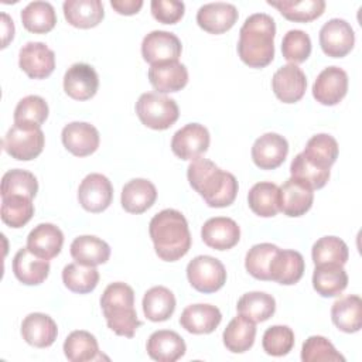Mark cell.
I'll return each mask as SVG.
<instances>
[{"instance_id":"6da1fadb","label":"cell","mask_w":362,"mask_h":362,"mask_svg":"<svg viewBox=\"0 0 362 362\" xmlns=\"http://www.w3.org/2000/svg\"><path fill=\"white\" fill-rule=\"evenodd\" d=\"M189 185L212 208L229 206L238 194V181L232 173L221 170L208 158H195L187 168Z\"/></svg>"},{"instance_id":"7a4b0ae2","label":"cell","mask_w":362,"mask_h":362,"mask_svg":"<svg viewBox=\"0 0 362 362\" xmlns=\"http://www.w3.org/2000/svg\"><path fill=\"white\" fill-rule=\"evenodd\" d=\"M276 23L266 13L250 14L239 31L238 54L250 68H264L274 58Z\"/></svg>"},{"instance_id":"3957f363","label":"cell","mask_w":362,"mask_h":362,"mask_svg":"<svg viewBox=\"0 0 362 362\" xmlns=\"http://www.w3.org/2000/svg\"><path fill=\"white\" fill-rule=\"evenodd\" d=\"M154 250L161 260L175 262L185 256L191 247V233L185 216L177 209H163L148 225Z\"/></svg>"},{"instance_id":"277c9868","label":"cell","mask_w":362,"mask_h":362,"mask_svg":"<svg viewBox=\"0 0 362 362\" xmlns=\"http://www.w3.org/2000/svg\"><path fill=\"white\" fill-rule=\"evenodd\" d=\"M100 307L107 327L116 335L132 338L141 325L134 310V291L123 281L110 283L105 288L100 297Z\"/></svg>"},{"instance_id":"5b68a950","label":"cell","mask_w":362,"mask_h":362,"mask_svg":"<svg viewBox=\"0 0 362 362\" xmlns=\"http://www.w3.org/2000/svg\"><path fill=\"white\" fill-rule=\"evenodd\" d=\"M136 113L144 126L165 130L177 122L180 109L174 99L158 92H146L136 102Z\"/></svg>"},{"instance_id":"8992f818","label":"cell","mask_w":362,"mask_h":362,"mask_svg":"<svg viewBox=\"0 0 362 362\" xmlns=\"http://www.w3.org/2000/svg\"><path fill=\"white\" fill-rule=\"evenodd\" d=\"M1 144L4 151L13 158L28 161L42 153L45 136L41 127L14 123L3 137Z\"/></svg>"},{"instance_id":"52a82bcc","label":"cell","mask_w":362,"mask_h":362,"mask_svg":"<svg viewBox=\"0 0 362 362\" xmlns=\"http://www.w3.org/2000/svg\"><path fill=\"white\" fill-rule=\"evenodd\" d=\"M187 277L197 291L209 294L223 287L226 281V270L222 262L216 257L201 255L188 263Z\"/></svg>"},{"instance_id":"ba28073f","label":"cell","mask_w":362,"mask_h":362,"mask_svg":"<svg viewBox=\"0 0 362 362\" xmlns=\"http://www.w3.org/2000/svg\"><path fill=\"white\" fill-rule=\"evenodd\" d=\"M209 141V132L205 126L188 123L174 133L171 150L181 160H195L208 150Z\"/></svg>"},{"instance_id":"9c48e42d","label":"cell","mask_w":362,"mask_h":362,"mask_svg":"<svg viewBox=\"0 0 362 362\" xmlns=\"http://www.w3.org/2000/svg\"><path fill=\"white\" fill-rule=\"evenodd\" d=\"M113 199V187L109 178L99 173L88 174L78 188V201L88 212L105 211Z\"/></svg>"},{"instance_id":"30bf717a","label":"cell","mask_w":362,"mask_h":362,"mask_svg":"<svg viewBox=\"0 0 362 362\" xmlns=\"http://www.w3.org/2000/svg\"><path fill=\"white\" fill-rule=\"evenodd\" d=\"M355 44V33L351 24L342 18L328 20L320 30V45L325 55L342 58Z\"/></svg>"},{"instance_id":"8fae6325","label":"cell","mask_w":362,"mask_h":362,"mask_svg":"<svg viewBox=\"0 0 362 362\" xmlns=\"http://www.w3.org/2000/svg\"><path fill=\"white\" fill-rule=\"evenodd\" d=\"M182 51L180 38L163 30H154L148 33L141 42L143 59L151 65L168 61H178Z\"/></svg>"},{"instance_id":"7c38bea8","label":"cell","mask_w":362,"mask_h":362,"mask_svg":"<svg viewBox=\"0 0 362 362\" xmlns=\"http://www.w3.org/2000/svg\"><path fill=\"white\" fill-rule=\"evenodd\" d=\"M18 65L30 78L44 79L55 69V54L44 42L28 41L20 49Z\"/></svg>"},{"instance_id":"4fadbf2b","label":"cell","mask_w":362,"mask_h":362,"mask_svg":"<svg viewBox=\"0 0 362 362\" xmlns=\"http://www.w3.org/2000/svg\"><path fill=\"white\" fill-rule=\"evenodd\" d=\"M348 90V75L339 66H328L322 69L314 85L313 96L317 102L325 106H334L339 103Z\"/></svg>"},{"instance_id":"5bb4252c","label":"cell","mask_w":362,"mask_h":362,"mask_svg":"<svg viewBox=\"0 0 362 362\" xmlns=\"http://www.w3.org/2000/svg\"><path fill=\"white\" fill-rule=\"evenodd\" d=\"M99 88V76L89 64L76 62L64 75V90L75 100H88L95 96Z\"/></svg>"},{"instance_id":"9a60e30c","label":"cell","mask_w":362,"mask_h":362,"mask_svg":"<svg viewBox=\"0 0 362 362\" xmlns=\"http://www.w3.org/2000/svg\"><path fill=\"white\" fill-rule=\"evenodd\" d=\"M272 88L277 99L283 103L298 102L305 93V74L294 64L283 65L274 72L272 79Z\"/></svg>"},{"instance_id":"2e32d148","label":"cell","mask_w":362,"mask_h":362,"mask_svg":"<svg viewBox=\"0 0 362 362\" xmlns=\"http://www.w3.org/2000/svg\"><path fill=\"white\" fill-rule=\"evenodd\" d=\"M62 144L76 157H86L95 153L99 147L98 129L86 122L68 123L61 133Z\"/></svg>"},{"instance_id":"e0dca14e","label":"cell","mask_w":362,"mask_h":362,"mask_svg":"<svg viewBox=\"0 0 362 362\" xmlns=\"http://www.w3.org/2000/svg\"><path fill=\"white\" fill-rule=\"evenodd\" d=\"M288 153L287 140L277 133H264L252 146L253 163L262 170L280 167Z\"/></svg>"},{"instance_id":"ac0fdd59","label":"cell","mask_w":362,"mask_h":362,"mask_svg":"<svg viewBox=\"0 0 362 362\" xmlns=\"http://www.w3.org/2000/svg\"><path fill=\"white\" fill-rule=\"evenodd\" d=\"M238 16V8L230 3H206L198 8L197 23L209 34H222L233 27Z\"/></svg>"},{"instance_id":"d6986e66","label":"cell","mask_w":362,"mask_h":362,"mask_svg":"<svg viewBox=\"0 0 362 362\" xmlns=\"http://www.w3.org/2000/svg\"><path fill=\"white\" fill-rule=\"evenodd\" d=\"M201 238L204 243L212 249L228 250L239 242L240 229L232 218L215 216L204 223Z\"/></svg>"},{"instance_id":"ffe728a7","label":"cell","mask_w":362,"mask_h":362,"mask_svg":"<svg viewBox=\"0 0 362 362\" xmlns=\"http://www.w3.org/2000/svg\"><path fill=\"white\" fill-rule=\"evenodd\" d=\"M148 81L158 93L178 92L188 82V71L178 61L160 62L148 68Z\"/></svg>"},{"instance_id":"44dd1931","label":"cell","mask_w":362,"mask_h":362,"mask_svg":"<svg viewBox=\"0 0 362 362\" xmlns=\"http://www.w3.org/2000/svg\"><path fill=\"white\" fill-rule=\"evenodd\" d=\"M280 211L287 216H301L313 205L314 192L304 182L290 177L280 188Z\"/></svg>"},{"instance_id":"7402d4cb","label":"cell","mask_w":362,"mask_h":362,"mask_svg":"<svg viewBox=\"0 0 362 362\" xmlns=\"http://www.w3.org/2000/svg\"><path fill=\"white\" fill-rule=\"evenodd\" d=\"M62 245L64 233L54 223H40L27 236L28 250L45 260L58 256Z\"/></svg>"},{"instance_id":"603a6c76","label":"cell","mask_w":362,"mask_h":362,"mask_svg":"<svg viewBox=\"0 0 362 362\" xmlns=\"http://www.w3.org/2000/svg\"><path fill=\"white\" fill-rule=\"evenodd\" d=\"M222 320L218 307L212 304H191L184 308L180 317L181 327L191 334H211Z\"/></svg>"},{"instance_id":"cb8c5ba5","label":"cell","mask_w":362,"mask_h":362,"mask_svg":"<svg viewBox=\"0 0 362 362\" xmlns=\"http://www.w3.org/2000/svg\"><path fill=\"white\" fill-rule=\"evenodd\" d=\"M147 354L158 362H175L184 356L187 346L180 334L170 329H158L147 339Z\"/></svg>"},{"instance_id":"d4e9b609","label":"cell","mask_w":362,"mask_h":362,"mask_svg":"<svg viewBox=\"0 0 362 362\" xmlns=\"http://www.w3.org/2000/svg\"><path fill=\"white\" fill-rule=\"evenodd\" d=\"M304 269L305 263L300 252L279 249L269 267L270 280L283 286H291L298 283L304 274Z\"/></svg>"},{"instance_id":"484cf974","label":"cell","mask_w":362,"mask_h":362,"mask_svg":"<svg viewBox=\"0 0 362 362\" xmlns=\"http://www.w3.org/2000/svg\"><path fill=\"white\" fill-rule=\"evenodd\" d=\"M21 335L27 344L35 348H47L55 342L58 328L49 315L31 313L21 322Z\"/></svg>"},{"instance_id":"4316f807","label":"cell","mask_w":362,"mask_h":362,"mask_svg":"<svg viewBox=\"0 0 362 362\" xmlns=\"http://www.w3.org/2000/svg\"><path fill=\"white\" fill-rule=\"evenodd\" d=\"M157 199L154 184L146 178H133L122 189V206L129 214H143Z\"/></svg>"},{"instance_id":"83f0119b","label":"cell","mask_w":362,"mask_h":362,"mask_svg":"<svg viewBox=\"0 0 362 362\" xmlns=\"http://www.w3.org/2000/svg\"><path fill=\"white\" fill-rule=\"evenodd\" d=\"M14 276L27 286L41 284L49 273V263L31 253L28 247H21L13 257Z\"/></svg>"},{"instance_id":"f1b7e54d","label":"cell","mask_w":362,"mask_h":362,"mask_svg":"<svg viewBox=\"0 0 362 362\" xmlns=\"http://www.w3.org/2000/svg\"><path fill=\"white\" fill-rule=\"evenodd\" d=\"M62 10L65 20L76 28L96 27L105 17L100 0H66Z\"/></svg>"},{"instance_id":"f546056e","label":"cell","mask_w":362,"mask_h":362,"mask_svg":"<svg viewBox=\"0 0 362 362\" xmlns=\"http://www.w3.org/2000/svg\"><path fill=\"white\" fill-rule=\"evenodd\" d=\"M69 249L74 260L85 266L96 267L98 264L106 263L110 257V246L93 235H82L75 238Z\"/></svg>"},{"instance_id":"4dcf8cb0","label":"cell","mask_w":362,"mask_h":362,"mask_svg":"<svg viewBox=\"0 0 362 362\" xmlns=\"http://www.w3.org/2000/svg\"><path fill=\"white\" fill-rule=\"evenodd\" d=\"M348 286V274L341 264H317L313 273V287L322 297L339 296Z\"/></svg>"},{"instance_id":"1f68e13d","label":"cell","mask_w":362,"mask_h":362,"mask_svg":"<svg viewBox=\"0 0 362 362\" xmlns=\"http://www.w3.org/2000/svg\"><path fill=\"white\" fill-rule=\"evenodd\" d=\"M334 325L348 334L358 332L362 327V300L359 296L349 294L337 300L331 307Z\"/></svg>"},{"instance_id":"d6a6232c","label":"cell","mask_w":362,"mask_h":362,"mask_svg":"<svg viewBox=\"0 0 362 362\" xmlns=\"http://www.w3.org/2000/svg\"><path fill=\"white\" fill-rule=\"evenodd\" d=\"M256 337V324L247 317L239 314L226 325L222 338L223 345L233 354H242L253 346Z\"/></svg>"},{"instance_id":"836d02e7","label":"cell","mask_w":362,"mask_h":362,"mask_svg":"<svg viewBox=\"0 0 362 362\" xmlns=\"http://www.w3.org/2000/svg\"><path fill=\"white\" fill-rule=\"evenodd\" d=\"M274 182H256L247 194V204L252 212L262 218H272L280 211V194Z\"/></svg>"},{"instance_id":"e575fe53","label":"cell","mask_w":362,"mask_h":362,"mask_svg":"<svg viewBox=\"0 0 362 362\" xmlns=\"http://www.w3.org/2000/svg\"><path fill=\"white\" fill-rule=\"evenodd\" d=\"M141 305L147 320L153 322H161L173 315L175 310V297L170 288L164 286H156L144 293Z\"/></svg>"},{"instance_id":"d590c367","label":"cell","mask_w":362,"mask_h":362,"mask_svg":"<svg viewBox=\"0 0 362 362\" xmlns=\"http://www.w3.org/2000/svg\"><path fill=\"white\" fill-rule=\"evenodd\" d=\"M339 147L337 140L327 133L314 134L305 144L303 156L314 165L329 170L331 165L337 161Z\"/></svg>"},{"instance_id":"8d00e7d4","label":"cell","mask_w":362,"mask_h":362,"mask_svg":"<svg viewBox=\"0 0 362 362\" xmlns=\"http://www.w3.org/2000/svg\"><path fill=\"white\" fill-rule=\"evenodd\" d=\"M21 21L27 31L45 34L57 24V14L48 1H31L21 10Z\"/></svg>"},{"instance_id":"74e56055","label":"cell","mask_w":362,"mask_h":362,"mask_svg":"<svg viewBox=\"0 0 362 362\" xmlns=\"http://www.w3.org/2000/svg\"><path fill=\"white\" fill-rule=\"evenodd\" d=\"M64 354L71 362H86L100 358L95 335L88 331H72L64 342Z\"/></svg>"},{"instance_id":"f35d334b","label":"cell","mask_w":362,"mask_h":362,"mask_svg":"<svg viewBox=\"0 0 362 362\" xmlns=\"http://www.w3.org/2000/svg\"><path fill=\"white\" fill-rule=\"evenodd\" d=\"M236 310L239 314L247 317L255 322L269 320L276 311V301L273 296L263 291L245 293L239 300Z\"/></svg>"},{"instance_id":"ab89813d","label":"cell","mask_w":362,"mask_h":362,"mask_svg":"<svg viewBox=\"0 0 362 362\" xmlns=\"http://www.w3.org/2000/svg\"><path fill=\"white\" fill-rule=\"evenodd\" d=\"M267 4L276 7L283 17L290 21L297 23H308L318 18L325 10L324 0H301V1H290V0H280L272 1L269 0Z\"/></svg>"},{"instance_id":"60d3db41","label":"cell","mask_w":362,"mask_h":362,"mask_svg":"<svg viewBox=\"0 0 362 362\" xmlns=\"http://www.w3.org/2000/svg\"><path fill=\"white\" fill-rule=\"evenodd\" d=\"M62 281L65 287L78 294H86L95 290L99 281V272L95 266L81 263H69L62 270Z\"/></svg>"},{"instance_id":"b9f144b4","label":"cell","mask_w":362,"mask_h":362,"mask_svg":"<svg viewBox=\"0 0 362 362\" xmlns=\"http://www.w3.org/2000/svg\"><path fill=\"white\" fill-rule=\"evenodd\" d=\"M38 191V181L35 175L27 170L14 168L7 171L1 178V198L20 195L33 199Z\"/></svg>"},{"instance_id":"7bdbcfd3","label":"cell","mask_w":362,"mask_h":362,"mask_svg":"<svg viewBox=\"0 0 362 362\" xmlns=\"http://www.w3.org/2000/svg\"><path fill=\"white\" fill-rule=\"evenodd\" d=\"M311 256L315 266L325 263L344 266L348 260L349 250L342 239L337 236H322L313 245Z\"/></svg>"},{"instance_id":"ee69618b","label":"cell","mask_w":362,"mask_h":362,"mask_svg":"<svg viewBox=\"0 0 362 362\" xmlns=\"http://www.w3.org/2000/svg\"><path fill=\"white\" fill-rule=\"evenodd\" d=\"M34 215V204L33 199L11 195L1 198V221L10 228H21Z\"/></svg>"},{"instance_id":"f6af8a7d","label":"cell","mask_w":362,"mask_h":362,"mask_svg":"<svg viewBox=\"0 0 362 362\" xmlns=\"http://www.w3.org/2000/svg\"><path fill=\"white\" fill-rule=\"evenodd\" d=\"M48 117V105L38 95H28L18 100L14 109V123L41 127Z\"/></svg>"},{"instance_id":"bcb514c9","label":"cell","mask_w":362,"mask_h":362,"mask_svg":"<svg viewBox=\"0 0 362 362\" xmlns=\"http://www.w3.org/2000/svg\"><path fill=\"white\" fill-rule=\"evenodd\" d=\"M279 247L272 243H257L249 249L245 257V267L257 280H270L269 267Z\"/></svg>"},{"instance_id":"7dc6e473","label":"cell","mask_w":362,"mask_h":362,"mask_svg":"<svg viewBox=\"0 0 362 362\" xmlns=\"http://www.w3.org/2000/svg\"><path fill=\"white\" fill-rule=\"evenodd\" d=\"M290 174L293 178L304 182L311 189H320L322 188L328 180H329V170L320 168L314 164H311L303 153H298L291 164H290Z\"/></svg>"},{"instance_id":"c3c4849f","label":"cell","mask_w":362,"mask_h":362,"mask_svg":"<svg viewBox=\"0 0 362 362\" xmlns=\"http://www.w3.org/2000/svg\"><path fill=\"white\" fill-rule=\"evenodd\" d=\"M303 362H344L345 358L335 349V346L321 335H311L305 339L301 348Z\"/></svg>"},{"instance_id":"681fc988","label":"cell","mask_w":362,"mask_h":362,"mask_svg":"<svg viewBox=\"0 0 362 362\" xmlns=\"http://www.w3.org/2000/svg\"><path fill=\"white\" fill-rule=\"evenodd\" d=\"M281 54L290 64H301L311 54V38L303 30H290L281 41Z\"/></svg>"},{"instance_id":"f907efd6","label":"cell","mask_w":362,"mask_h":362,"mask_svg":"<svg viewBox=\"0 0 362 362\" xmlns=\"http://www.w3.org/2000/svg\"><path fill=\"white\" fill-rule=\"evenodd\" d=\"M262 346L267 355L284 356L294 346V332L287 325L269 327L263 334Z\"/></svg>"},{"instance_id":"816d5d0a","label":"cell","mask_w":362,"mask_h":362,"mask_svg":"<svg viewBox=\"0 0 362 362\" xmlns=\"http://www.w3.org/2000/svg\"><path fill=\"white\" fill-rule=\"evenodd\" d=\"M153 17L163 24L178 23L185 11V6L178 0H153L151 4Z\"/></svg>"},{"instance_id":"f5cc1de1","label":"cell","mask_w":362,"mask_h":362,"mask_svg":"<svg viewBox=\"0 0 362 362\" xmlns=\"http://www.w3.org/2000/svg\"><path fill=\"white\" fill-rule=\"evenodd\" d=\"M110 6L119 13L124 16H132L139 13V10L143 7L141 0H112Z\"/></svg>"},{"instance_id":"db71d44e","label":"cell","mask_w":362,"mask_h":362,"mask_svg":"<svg viewBox=\"0 0 362 362\" xmlns=\"http://www.w3.org/2000/svg\"><path fill=\"white\" fill-rule=\"evenodd\" d=\"M1 35H3V41H1V48H6L7 44L13 40L14 37V24L13 20L6 14L1 13Z\"/></svg>"}]
</instances>
